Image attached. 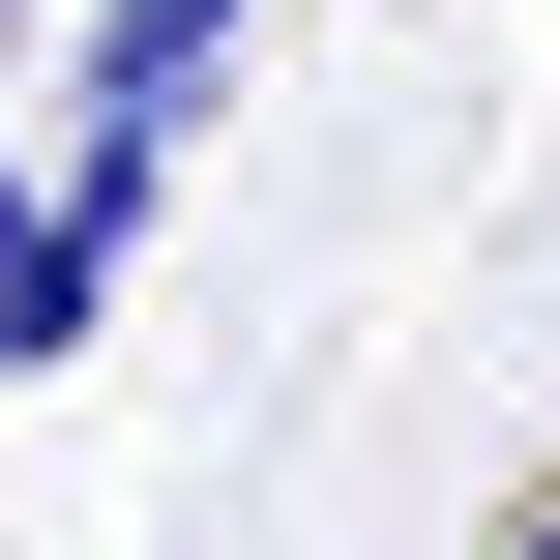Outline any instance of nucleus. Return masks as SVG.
<instances>
[{
	"instance_id": "f257e3e1",
	"label": "nucleus",
	"mask_w": 560,
	"mask_h": 560,
	"mask_svg": "<svg viewBox=\"0 0 560 560\" xmlns=\"http://www.w3.org/2000/svg\"><path fill=\"white\" fill-rule=\"evenodd\" d=\"M236 30H266V0H89V59H59V148H177V118L236 89Z\"/></svg>"
},
{
	"instance_id": "f03ea898",
	"label": "nucleus",
	"mask_w": 560,
	"mask_h": 560,
	"mask_svg": "<svg viewBox=\"0 0 560 560\" xmlns=\"http://www.w3.org/2000/svg\"><path fill=\"white\" fill-rule=\"evenodd\" d=\"M89 295H118V236H89V207H30V266H0V354H89Z\"/></svg>"
},
{
	"instance_id": "7ed1b4c3",
	"label": "nucleus",
	"mask_w": 560,
	"mask_h": 560,
	"mask_svg": "<svg viewBox=\"0 0 560 560\" xmlns=\"http://www.w3.org/2000/svg\"><path fill=\"white\" fill-rule=\"evenodd\" d=\"M502 560H560V502H532V532H502Z\"/></svg>"
}]
</instances>
